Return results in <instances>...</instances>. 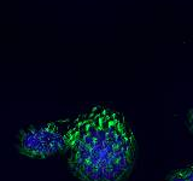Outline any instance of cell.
<instances>
[{
  "mask_svg": "<svg viewBox=\"0 0 193 181\" xmlns=\"http://www.w3.org/2000/svg\"><path fill=\"white\" fill-rule=\"evenodd\" d=\"M61 123H47L39 127H29L21 133L17 149L22 155L34 158H46L67 149L65 134L69 126L64 128Z\"/></svg>",
  "mask_w": 193,
  "mask_h": 181,
  "instance_id": "obj_1",
  "label": "cell"
},
{
  "mask_svg": "<svg viewBox=\"0 0 193 181\" xmlns=\"http://www.w3.org/2000/svg\"><path fill=\"white\" fill-rule=\"evenodd\" d=\"M171 181H186V178L184 176V175L178 173L176 175H174V176L171 178Z\"/></svg>",
  "mask_w": 193,
  "mask_h": 181,
  "instance_id": "obj_2",
  "label": "cell"
},
{
  "mask_svg": "<svg viewBox=\"0 0 193 181\" xmlns=\"http://www.w3.org/2000/svg\"><path fill=\"white\" fill-rule=\"evenodd\" d=\"M191 128H192V131H193V112L191 114Z\"/></svg>",
  "mask_w": 193,
  "mask_h": 181,
  "instance_id": "obj_3",
  "label": "cell"
}]
</instances>
